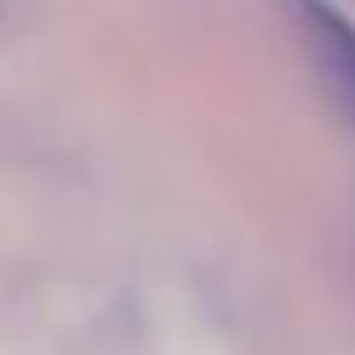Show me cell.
<instances>
[{
  "label": "cell",
  "mask_w": 355,
  "mask_h": 355,
  "mask_svg": "<svg viewBox=\"0 0 355 355\" xmlns=\"http://www.w3.org/2000/svg\"><path fill=\"white\" fill-rule=\"evenodd\" d=\"M298 26H303L309 58L319 68L324 89H329L334 110L355 131V21L340 16L329 0H298Z\"/></svg>",
  "instance_id": "6da1fadb"
}]
</instances>
